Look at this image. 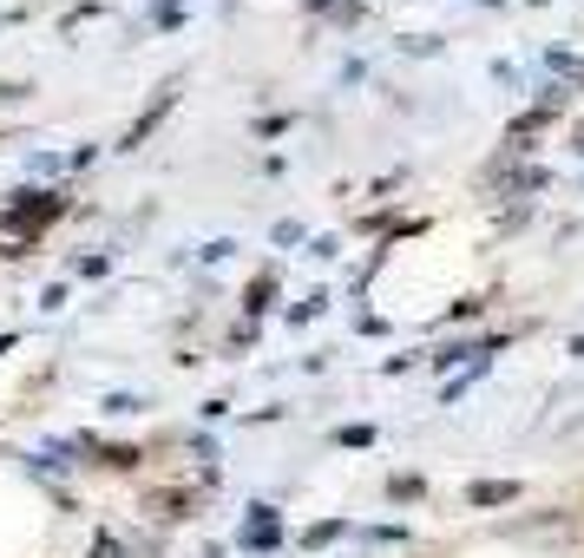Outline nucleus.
<instances>
[{
  "label": "nucleus",
  "instance_id": "nucleus-3",
  "mask_svg": "<svg viewBox=\"0 0 584 558\" xmlns=\"http://www.w3.org/2000/svg\"><path fill=\"white\" fill-rule=\"evenodd\" d=\"M276 303V276H263V283H250V309H270Z\"/></svg>",
  "mask_w": 584,
  "mask_h": 558
},
{
  "label": "nucleus",
  "instance_id": "nucleus-1",
  "mask_svg": "<svg viewBox=\"0 0 584 558\" xmlns=\"http://www.w3.org/2000/svg\"><path fill=\"white\" fill-rule=\"evenodd\" d=\"M59 210H66V197H59V191H26V197L7 210V230H13V237H33V230H46Z\"/></svg>",
  "mask_w": 584,
  "mask_h": 558
},
{
  "label": "nucleus",
  "instance_id": "nucleus-4",
  "mask_svg": "<svg viewBox=\"0 0 584 558\" xmlns=\"http://www.w3.org/2000/svg\"><path fill=\"white\" fill-rule=\"evenodd\" d=\"M579 151H584V118H579Z\"/></svg>",
  "mask_w": 584,
  "mask_h": 558
},
{
  "label": "nucleus",
  "instance_id": "nucleus-2",
  "mask_svg": "<svg viewBox=\"0 0 584 558\" xmlns=\"http://www.w3.org/2000/svg\"><path fill=\"white\" fill-rule=\"evenodd\" d=\"M467 500H473V506H506V500H519V487H513V480H486V487H473Z\"/></svg>",
  "mask_w": 584,
  "mask_h": 558
}]
</instances>
